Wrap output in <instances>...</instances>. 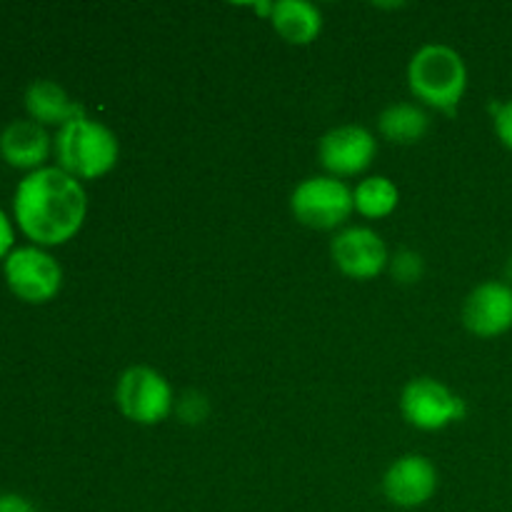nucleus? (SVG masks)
I'll return each mask as SVG.
<instances>
[{
	"label": "nucleus",
	"mask_w": 512,
	"mask_h": 512,
	"mask_svg": "<svg viewBox=\"0 0 512 512\" xmlns=\"http://www.w3.org/2000/svg\"><path fill=\"white\" fill-rule=\"evenodd\" d=\"M88 215V195L80 180L58 165L25 173L13 193V220L30 245L55 248L78 235Z\"/></svg>",
	"instance_id": "1"
},
{
	"label": "nucleus",
	"mask_w": 512,
	"mask_h": 512,
	"mask_svg": "<svg viewBox=\"0 0 512 512\" xmlns=\"http://www.w3.org/2000/svg\"><path fill=\"white\" fill-rule=\"evenodd\" d=\"M58 168L75 180H98L118 165L120 145L113 130L88 113L58 128L53 138Z\"/></svg>",
	"instance_id": "2"
},
{
	"label": "nucleus",
	"mask_w": 512,
	"mask_h": 512,
	"mask_svg": "<svg viewBox=\"0 0 512 512\" xmlns=\"http://www.w3.org/2000/svg\"><path fill=\"white\" fill-rule=\"evenodd\" d=\"M413 98L440 113H455L468 90V68L463 55L443 43L423 45L408 65Z\"/></svg>",
	"instance_id": "3"
},
{
	"label": "nucleus",
	"mask_w": 512,
	"mask_h": 512,
	"mask_svg": "<svg viewBox=\"0 0 512 512\" xmlns=\"http://www.w3.org/2000/svg\"><path fill=\"white\" fill-rule=\"evenodd\" d=\"M115 405L135 425H158L173 413V388L155 368L133 365L115 385Z\"/></svg>",
	"instance_id": "4"
},
{
	"label": "nucleus",
	"mask_w": 512,
	"mask_h": 512,
	"mask_svg": "<svg viewBox=\"0 0 512 512\" xmlns=\"http://www.w3.org/2000/svg\"><path fill=\"white\" fill-rule=\"evenodd\" d=\"M3 275L10 293L23 303H50L63 288V268L40 245H20L3 260Z\"/></svg>",
	"instance_id": "5"
},
{
	"label": "nucleus",
	"mask_w": 512,
	"mask_h": 512,
	"mask_svg": "<svg viewBox=\"0 0 512 512\" xmlns=\"http://www.w3.org/2000/svg\"><path fill=\"white\" fill-rule=\"evenodd\" d=\"M290 210H293V218L305 228L335 230L355 210L353 190L333 175H315L293 190Z\"/></svg>",
	"instance_id": "6"
},
{
	"label": "nucleus",
	"mask_w": 512,
	"mask_h": 512,
	"mask_svg": "<svg viewBox=\"0 0 512 512\" xmlns=\"http://www.w3.org/2000/svg\"><path fill=\"white\" fill-rule=\"evenodd\" d=\"M400 413L418 430H443L465 418V400L435 378L410 380L400 395Z\"/></svg>",
	"instance_id": "7"
},
{
	"label": "nucleus",
	"mask_w": 512,
	"mask_h": 512,
	"mask_svg": "<svg viewBox=\"0 0 512 512\" xmlns=\"http://www.w3.org/2000/svg\"><path fill=\"white\" fill-rule=\"evenodd\" d=\"M378 140L363 125H338L320 138L318 158L333 178H350L370 168Z\"/></svg>",
	"instance_id": "8"
},
{
	"label": "nucleus",
	"mask_w": 512,
	"mask_h": 512,
	"mask_svg": "<svg viewBox=\"0 0 512 512\" xmlns=\"http://www.w3.org/2000/svg\"><path fill=\"white\" fill-rule=\"evenodd\" d=\"M335 268L353 280H373L388 268L390 255L383 238L370 228H348L330 243Z\"/></svg>",
	"instance_id": "9"
},
{
	"label": "nucleus",
	"mask_w": 512,
	"mask_h": 512,
	"mask_svg": "<svg viewBox=\"0 0 512 512\" xmlns=\"http://www.w3.org/2000/svg\"><path fill=\"white\" fill-rule=\"evenodd\" d=\"M463 325L475 338H500L512 330V285L488 280L470 290L463 303Z\"/></svg>",
	"instance_id": "10"
},
{
	"label": "nucleus",
	"mask_w": 512,
	"mask_h": 512,
	"mask_svg": "<svg viewBox=\"0 0 512 512\" xmlns=\"http://www.w3.org/2000/svg\"><path fill=\"white\" fill-rule=\"evenodd\" d=\"M435 490H438V470L423 455H403L383 475V495L395 508H420L433 500Z\"/></svg>",
	"instance_id": "11"
},
{
	"label": "nucleus",
	"mask_w": 512,
	"mask_h": 512,
	"mask_svg": "<svg viewBox=\"0 0 512 512\" xmlns=\"http://www.w3.org/2000/svg\"><path fill=\"white\" fill-rule=\"evenodd\" d=\"M50 153H53V138L35 120H13L0 130V158L10 168L33 173L45 168Z\"/></svg>",
	"instance_id": "12"
},
{
	"label": "nucleus",
	"mask_w": 512,
	"mask_h": 512,
	"mask_svg": "<svg viewBox=\"0 0 512 512\" xmlns=\"http://www.w3.org/2000/svg\"><path fill=\"white\" fill-rule=\"evenodd\" d=\"M25 110H28L30 120H35L38 125L48 128H63L70 120L85 115V108L80 103H75L65 88H60L55 80H33L25 90Z\"/></svg>",
	"instance_id": "13"
},
{
	"label": "nucleus",
	"mask_w": 512,
	"mask_h": 512,
	"mask_svg": "<svg viewBox=\"0 0 512 512\" xmlns=\"http://www.w3.org/2000/svg\"><path fill=\"white\" fill-rule=\"evenodd\" d=\"M270 25L290 45H310L323 30V13L305 0H278L273 3Z\"/></svg>",
	"instance_id": "14"
},
{
	"label": "nucleus",
	"mask_w": 512,
	"mask_h": 512,
	"mask_svg": "<svg viewBox=\"0 0 512 512\" xmlns=\"http://www.w3.org/2000/svg\"><path fill=\"white\" fill-rule=\"evenodd\" d=\"M380 135L395 145H415L425 138L430 118L420 105L395 103L385 108L378 118Z\"/></svg>",
	"instance_id": "15"
},
{
	"label": "nucleus",
	"mask_w": 512,
	"mask_h": 512,
	"mask_svg": "<svg viewBox=\"0 0 512 512\" xmlns=\"http://www.w3.org/2000/svg\"><path fill=\"white\" fill-rule=\"evenodd\" d=\"M398 203V185L390 178H385V175H370V178L360 180L358 188L353 190V205L363 218H388L398 208Z\"/></svg>",
	"instance_id": "16"
},
{
	"label": "nucleus",
	"mask_w": 512,
	"mask_h": 512,
	"mask_svg": "<svg viewBox=\"0 0 512 512\" xmlns=\"http://www.w3.org/2000/svg\"><path fill=\"white\" fill-rule=\"evenodd\" d=\"M390 270H393V278L398 283H418L423 278V258L413 250H400L393 260H390Z\"/></svg>",
	"instance_id": "17"
},
{
	"label": "nucleus",
	"mask_w": 512,
	"mask_h": 512,
	"mask_svg": "<svg viewBox=\"0 0 512 512\" xmlns=\"http://www.w3.org/2000/svg\"><path fill=\"white\" fill-rule=\"evenodd\" d=\"M490 110H493L495 135H498V140L505 148L512 150V100H508V103H495Z\"/></svg>",
	"instance_id": "18"
},
{
	"label": "nucleus",
	"mask_w": 512,
	"mask_h": 512,
	"mask_svg": "<svg viewBox=\"0 0 512 512\" xmlns=\"http://www.w3.org/2000/svg\"><path fill=\"white\" fill-rule=\"evenodd\" d=\"M198 398H200L198 393H188L178 403L180 418L188 420V423H203V418H205V415H208V403H205V398L200 400L198 405H195V400H198Z\"/></svg>",
	"instance_id": "19"
},
{
	"label": "nucleus",
	"mask_w": 512,
	"mask_h": 512,
	"mask_svg": "<svg viewBox=\"0 0 512 512\" xmlns=\"http://www.w3.org/2000/svg\"><path fill=\"white\" fill-rule=\"evenodd\" d=\"M15 243V228H13V220L8 218L3 208H0V263L10 255Z\"/></svg>",
	"instance_id": "20"
},
{
	"label": "nucleus",
	"mask_w": 512,
	"mask_h": 512,
	"mask_svg": "<svg viewBox=\"0 0 512 512\" xmlns=\"http://www.w3.org/2000/svg\"><path fill=\"white\" fill-rule=\"evenodd\" d=\"M0 512H38L25 495L0 493Z\"/></svg>",
	"instance_id": "21"
}]
</instances>
